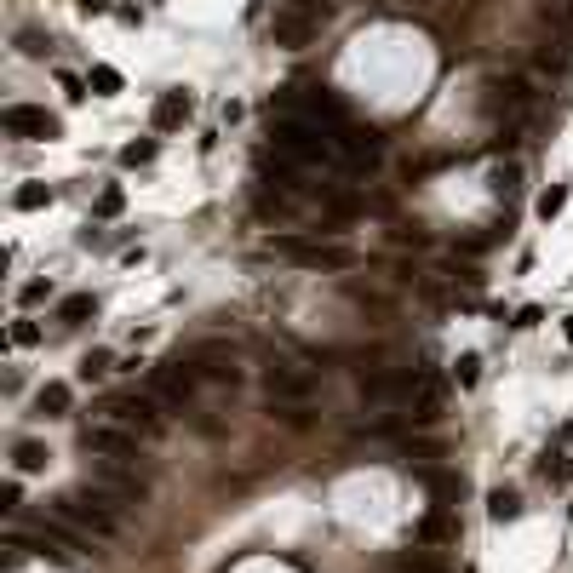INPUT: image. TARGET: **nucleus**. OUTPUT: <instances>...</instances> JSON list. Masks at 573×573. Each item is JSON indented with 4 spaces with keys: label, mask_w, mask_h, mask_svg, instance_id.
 <instances>
[{
    "label": "nucleus",
    "mask_w": 573,
    "mask_h": 573,
    "mask_svg": "<svg viewBox=\"0 0 573 573\" xmlns=\"http://www.w3.org/2000/svg\"><path fill=\"white\" fill-rule=\"evenodd\" d=\"M270 138H275V155L282 161H310V166H321V161H338V143H333V132L321 127V120H310V115H270Z\"/></svg>",
    "instance_id": "f257e3e1"
},
{
    "label": "nucleus",
    "mask_w": 573,
    "mask_h": 573,
    "mask_svg": "<svg viewBox=\"0 0 573 573\" xmlns=\"http://www.w3.org/2000/svg\"><path fill=\"white\" fill-rule=\"evenodd\" d=\"M52 510L69 522V528H81L87 539H115V533H120L115 499H109L104 487H69V493L52 499Z\"/></svg>",
    "instance_id": "f03ea898"
},
{
    "label": "nucleus",
    "mask_w": 573,
    "mask_h": 573,
    "mask_svg": "<svg viewBox=\"0 0 573 573\" xmlns=\"http://www.w3.org/2000/svg\"><path fill=\"white\" fill-rule=\"evenodd\" d=\"M282 259L292 264H304V270H350L356 264V252L350 247H338V241H304V236H282V241H270Z\"/></svg>",
    "instance_id": "7ed1b4c3"
},
{
    "label": "nucleus",
    "mask_w": 573,
    "mask_h": 573,
    "mask_svg": "<svg viewBox=\"0 0 573 573\" xmlns=\"http://www.w3.org/2000/svg\"><path fill=\"white\" fill-rule=\"evenodd\" d=\"M195 361H161V368H150V396H161V407H184V401L195 396Z\"/></svg>",
    "instance_id": "20e7f679"
},
{
    "label": "nucleus",
    "mask_w": 573,
    "mask_h": 573,
    "mask_svg": "<svg viewBox=\"0 0 573 573\" xmlns=\"http://www.w3.org/2000/svg\"><path fill=\"white\" fill-rule=\"evenodd\" d=\"M0 127H6L12 138H41V143H52L58 132H64V120H58L52 109H41V104H6Z\"/></svg>",
    "instance_id": "39448f33"
},
{
    "label": "nucleus",
    "mask_w": 573,
    "mask_h": 573,
    "mask_svg": "<svg viewBox=\"0 0 573 573\" xmlns=\"http://www.w3.org/2000/svg\"><path fill=\"white\" fill-rule=\"evenodd\" d=\"M109 413H115V424H127V430H138V436L161 430V396H115Z\"/></svg>",
    "instance_id": "423d86ee"
},
{
    "label": "nucleus",
    "mask_w": 573,
    "mask_h": 573,
    "mask_svg": "<svg viewBox=\"0 0 573 573\" xmlns=\"http://www.w3.org/2000/svg\"><path fill=\"white\" fill-rule=\"evenodd\" d=\"M264 390H270V401H310L315 379L304 368H292V361H270L264 368Z\"/></svg>",
    "instance_id": "0eeeda50"
},
{
    "label": "nucleus",
    "mask_w": 573,
    "mask_h": 573,
    "mask_svg": "<svg viewBox=\"0 0 573 573\" xmlns=\"http://www.w3.org/2000/svg\"><path fill=\"white\" fill-rule=\"evenodd\" d=\"M190 361H195V373H201V379L241 384V361H236V350H229V345H195Z\"/></svg>",
    "instance_id": "6e6552de"
},
{
    "label": "nucleus",
    "mask_w": 573,
    "mask_h": 573,
    "mask_svg": "<svg viewBox=\"0 0 573 573\" xmlns=\"http://www.w3.org/2000/svg\"><path fill=\"white\" fill-rule=\"evenodd\" d=\"M81 447H87V453H104V459H132L138 453V436L115 430V424H92V430H81Z\"/></svg>",
    "instance_id": "1a4fd4ad"
},
{
    "label": "nucleus",
    "mask_w": 573,
    "mask_h": 573,
    "mask_svg": "<svg viewBox=\"0 0 573 573\" xmlns=\"http://www.w3.org/2000/svg\"><path fill=\"white\" fill-rule=\"evenodd\" d=\"M195 115V104H190V92H161L155 97V109H150V120H155V132H178L184 120Z\"/></svg>",
    "instance_id": "9d476101"
},
{
    "label": "nucleus",
    "mask_w": 573,
    "mask_h": 573,
    "mask_svg": "<svg viewBox=\"0 0 573 573\" xmlns=\"http://www.w3.org/2000/svg\"><path fill=\"white\" fill-rule=\"evenodd\" d=\"M493 104H505L510 120L528 115V109H533V81H528V75H505V81H493Z\"/></svg>",
    "instance_id": "9b49d317"
},
{
    "label": "nucleus",
    "mask_w": 573,
    "mask_h": 573,
    "mask_svg": "<svg viewBox=\"0 0 573 573\" xmlns=\"http://www.w3.org/2000/svg\"><path fill=\"white\" fill-rule=\"evenodd\" d=\"M442 396H447V390H442V379H436V373H419V384H413V401H407V413H413V419H424V424H430L436 413H442Z\"/></svg>",
    "instance_id": "f8f14e48"
},
{
    "label": "nucleus",
    "mask_w": 573,
    "mask_h": 573,
    "mask_svg": "<svg viewBox=\"0 0 573 573\" xmlns=\"http://www.w3.org/2000/svg\"><path fill=\"white\" fill-rule=\"evenodd\" d=\"M315 35V12H304V6H292L275 18V46H304Z\"/></svg>",
    "instance_id": "ddd939ff"
},
{
    "label": "nucleus",
    "mask_w": 573,
    "mask_h": 573,
    "mask_svg": "<svg viewBox=\"0 0 573 573\" xmlns=\"http://www.w3.org/2000/svg\"><path fill=\"white\" fill-rule=\"evenodd\" d=\"M69 401H75V390H69L64 379H52V384H41V396H35V407H41L46 419H64V413H69Z\"/></svg>",
    "instance_id": "4468645a"
},
{
    "label": "nucleus",
    "mask_w": 573,
    "mask_h": 573,
    "mask_svg": "<svg viewBox=\"0 0 573 573\" xmlns=\"http://www.w3.org/2000/svg\"><path fill=\"white\" fill-rule=\"evenodd\" d=\"M487 516H493V522H516L522 516V499L510 493V487H493V493H487Z\"/></svg>",
    "instance_id": "2eb2a0df"
},
{
    "label": "nucleus",
    "mask_w": 573,
    "mask_h": 573,
    "mask_svg": "<svg viewBox=\"0 0 573 573\" xmlns=\"http://www.w3.org/2000/svg\"><path fill=\"white\" fill-rule=\"evenodd\" d=\"M46 459H52V453H46V442H29V436L12 447V465H18V470H46Z\"/></svg>",
    "instance_id": "dca6fc26"
},
{
    "label": "nucleus",
    "mask_w": 573,
    "mask_h": 573,
    "mask_svg": "<svg viewBox=\"0 0 573 573\" xmlns=\"http://www.w3.org/2000/svg\"><path fill=\"white\" fill-rule=\"evenodd\" d=\"M87 87H92L97 97H115V92H120V69H109V64H92Z\"/></svg>",
    "instance_id": "f3484780"
},
{
    "label": "nucleus",
    "mask_w": 573,
    "mask_h": 573,
    "mask_svg": "<svg viewBox=\"0 0 573 573\" xmlns=\"http://www.w3.org/2000/svg\"><path fill=\"white\" fill-rule=\"evenodd\" d=\"M92 310H97V298H92V292H69V298L58 304V315H64V321H87Z\"/></svg>",
    "instance_id": "a211bd4d"
},
{
    "label": "nucleus",
    "mask_w": 573,
    "mask_h": 573,
    "mask_svg": "<svg viewBox=\"0 0 573 573\" xmlns=\"http://www.w3.org/2000/svg\"><path fill=\"white\" fill-rule=\"evenodd\" d=\"M18 206H23V213H35V206H52V190H46V184H23V190H18Z\"/></svg>",
    "instance_id": "6ab92c4d"
},
{
    "label": "nucleus",
    "mask_w": 573,
    "mask_h": 573,
    "mask_svg": "<svg viewBox=\"0 0 573 573\" xmlns=\"http://www.w3.org/2000/svg\"><path fill=\"white\" fill-rule=\"evenodd\" d=\"M120 206H127V190H120V184H109L104 195H97V218H115Z\"/></svg>",
    "instance_id": "aec40b11"
},
{
    "label": "nucleus",
    "mask_w": 573,
    "mask_h": 573,
    "mask_svg": "<svg viewBox=\"0 0 573 573\" xmlns=\"http://www.w3.org/2000/svg\"><path fill=\"white\" fill-rule=\"evenodd\" d=\"M562 206H568V190H562V184H556V190H545V195H539V218H545V224H551V218H556V213H562Z\"/></svg>",
    "instance_id": "412c9836"
},
{
    "label": "nucleus",
    "mask_w": 573,
    "mask_h": 573,
    "mask_svg": "<svg viewBox=\"0 0 573 573\" xmlns=\"http://www.w3.org/2000/svg\"><path fill=\"white\" fill-rule=\"evenodd\" d=\"M447 533H453V522H447V516H442V510H436V516H424V528H419V539H430V545H436V539H447Z\"/></svg>",
    "instance_id": "4be33fe9"
},
{
    "label": "nucleus",
    "mask_w": 573,
    "mask_h": 573,
    "mask_svg": "<svg viewBox=\"0 0 573 573\" xmlns=\"http://www.w3.org/2000/svg\"><path fill=\"white\" fill-rule=\"evenodd\" d=\"M516 184H522V166H516V161L493 173V190H499V195H516Z\"/></svg>",
    "instance_id": "5701e85b"
},
{
    "label": "nucleus",
    "mask_w": 573,
    "mask_h": 573,
    "mask_svg": "<svg viewBox=\"0 0 573 573\" xmlns=\"http://www.w3.org/2000/svg\"><path fill=\"white\" fill-rule=\"evenodd\" d=\"M396 573H447V568H442V562H430V556H401Z\"/></svg>",
    "instance_id": "b1692460"
},
{
    "label": "nucleus",
    "mask_w": 573,
    "mask_h": 573,
    "mask_svg": "<svg viewBox=\"0 0 573 573\" xmlns=\"http://www.w3.org/2000/svg\"><path fill=\"white\" fill-rule=\"evenodd\" d=\"M120 161L127 166H143V161H155V143L143 138V143H127V150H120Z\"/></svg>",
    "instance_id": "393cba45"
},
{
    "label": "nucleus",
    "mask_w": 573,
    "mask_h": 573,
    "mask_svg": "<svg viewBox=\"0 0 573 573\" xmlns=\"http://www.w3.org/2000/svg\"><path fill=\"white\" fill-rule=\"evenodd\" d=\"M97 373H109V356H104V350H92V356L81 361V379H97Z\"/></svg>",
    "instance_id": "a878e982"
},
{
    "label": "nucleus",
    "mask_w": 573,
    "mask_h": 573,
    "mask_svg": "<svg viewBox=\"0 0 573 573\" xmlns=\"http://www.w3.org/2000/svg\"><path fill=\"white\" fill-rule=\"evenodd\" d=\"M35 338H41V327H35V321H12V345H35Z\"/></svg>",
    "instance_id": "bb28decb"
},
{
    "label": "nucleus",
    "mask_w": 573,
    "mask_h": 573,
    "mask_svg": "<svg viewBox=\"0 0 573 573\" xmlns=\"http://www.w3.org/2000/svg\"><path fill=\"white\" fill-rule=\"evenodd\" d=\"M482 379V361L476 356H459V384H476Z\"/></svg>",
    "instance_id": "cd10ccee"
},
{
    "label": "nucleus",
    "mask_w": 573,
    "mask_h": 573,
    "mask_svg": "<svg viewBox=\"0 0 573 573\" xmlns=\"http://www.w3.org/2000/svg\"><path fill=\"white\" fill-rule=\"evenodd\" d=\"M18 499H23V487H18V482L0 487V510H18Z\"/></svg>",
    "instance_id": "c85d7f7f"
},
{
    "label": "nucleus",
    "mask_w": 573,
    "mask_h": 573,
    "mask_svg": "<svg viewBox=\"0 0 573 573\" xmlns=\"http://www.w3.org/2000/svg\"><path fill=\"white\" fill-rule=\"evenodd\" d=\"M58 87H64L69 97H87V81H75V75H58Z\"/></svg>",
    "instance_id": "c756f323"
},
{
    "label": "nucleus",
    "mask_w": 573,
    "mask_h": 573,
    "mask_svg": "<svg viewBox=\"0 0 573 573\" xmlns=\"http://www.w3.org/2000/svg\"><path fill=\"white\" fill-rule=\"evenodd\" d=\"M18 298H23V304H41V298H46V282H29V287L18 292Z\"/></svg>",
    "instance_id": "7c9ffc66"
},
{
    "label": "nucleus",
    "mask_w": 573,
    "mask_h": 573,
    "mask_svg": "<svg viewBox=\"0 0 573 573\" xmlns=\"http://www.w3.org/2000/svg\"><path fill=\"white\" fill-rule=\"evenodd\" d=\"M81 12H87V18L92 12H109V0H81Z\"/></svg>",
    "instance_id": "2f4dec72"
},
{
    "label": "nucleus",
    "mask_w": 573,
    "mask_h": 573,
    "mask_svg": "<svg viewBox=\"0 0 573 573\" xmlns=\"http://www.w3.org/2000/svg\"><path fill=\"white\" fill-rule=\"evenodd\" d=\"M562 333H568V338H573V315H568V321H562Z\"/></svg>",
    "instance_id": "473e14b6"
},
{
    "label": "nucleus",
    "mask_w": 573,
    "mask_h": 573,
    "mask_svg": "<svg viewBox=\"0 0 573 573\" xmlns=\"http://www.w3.org/2000/svg\"><path fill=\"white\" fill-rule=\"evenodd\" d=\"M568 516H573V499H568Z\"/></svg>",
    "instance_id": "72a5a7b5"
}]
</instances>
